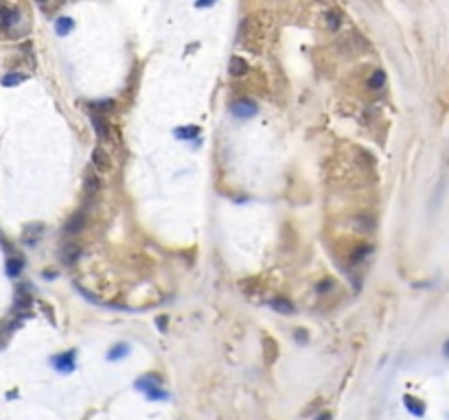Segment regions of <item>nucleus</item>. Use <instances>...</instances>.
I'll return each mask as SVG.
<instances>
[{"instance_id": "f257e3e1", "label": "nucleus", "mask_w": 449, "mask_h": 420, "mask_svg": "<svg viewBox=\"0 0 449 420\" xmlns=\"http://www.w3.org/2000/svg\"><path fill=\"white\" fill-rule=\"evenodd\" d=\"M92 167H95L97 173H110L112 160H110L108 151H105L103 147H97L95 151H92Z\"/></svg>"}, {"instance_id": "f03ea898", "label": "nucleus", "mask_w": 449, "mask_h": 420, "mask_svg": "<svg viewBox=\"0 0 449 420\" xmlns=\"http://www.w3.org/2000/svg\"><path fill=\"white\" fill-rule=\"evenodd\" d=\"M90 123H92V129H95V134H97L99 140H101V142H110L112 134H110L108 121H105L101 114H90Z\"/></svg>"}, {"instance_id": "7ed1b4c3", "label": "nucleus", "mask_w": 449, "mask_h": 420, "mask_svg": "<svg viewBox=\"0 0 449 420\" xmlns=\"http://www.w3.org/2000/svg\"><path fill=\"white\" fill-rule=\"evenodd\" d=\"M256 103L254 101H250V98H241V101H237V103H233V112H235V116H239V118H250V116H254L256 114Z\"/></svg>"}, {"instance_id": "20e7f679", "label": "nucleus", "mask_w": 449, "mask_h": 420, "mask_svg": "<svg viewBox=\"0 0 449 420\" xmlns=\"http://www.w3.org/2000/svg\"><path fill=\"white\" fill-rule=\"evenodd\" d=\"M366 48V39H362L360 35H348L342 44V50L348 52V55H355V52H362Z\"/></svg>"}, {"instance_id": "39448f33", "label": "nucleus", "mask_w": 449, "mask_h": 420, "mask_svg": "<svg viewBox=\"0 0 449 420\" xmlns=\"http://www.w3.org/2000/svg\"><path fill=\"white\" fill-rule=\"evenodd\" d=\"M83 186H85V193H88L90 197H92V195H97V193H99V188H101V180H99V175H97L92 169L85 171V175H83Z\"/></svg>"}, {"instance_id": "423d86ee", "label": "nucleus", "mask_w": 449, "mask_h": 420, "mask_svg": "<svg viewBox=\"0 0 449 420\" xmlns=\"http://www.w3.org/2000/svg\"><path fill=\"white\" fill-rule=\"evenodd\" d=\"M59 256H62V260L66 265H72V262H77V258L81 256V249H79L77 243H66L62 247V252H59Z\"/></svg>"}, {"instance_id": "0eeeda50", "label": "nucleus", "mask_w": 449, "mask_h": 420, "mask_svg": "<svg viewBox=\"0 0 449 420\" xmlns=\"http://www.w3.org/2000/svg\"><path fill=\"white\" fill-rule=\"evenodd\" d=\"M75 352H68V354H59V357H55L53 359V363H55V368L57 370H62V372H70L72 368H75Z\"/></svg>"}, {"instance_id": "6e6552de", "label": "nucleus", "mask_w": 449, "mask_h": 420, "mask_svg": "<svg viewBox=\"0 0 449 420\" xmlns=\"http://www.w3.org/2000/svg\"><path fill=\"white\" fill-rule=\"evenodd\" d=\"M83 226H85V217H83V213H77V215H72L68 219V223H66L64 230L68 234H77V232H81Z\"/></svg>"}, {"instance_id": "1a4fd4ad", "label": "nucleus", "mask_w": 449, "mask_h": 420, "mask_svg": "<svg viewBox=\"0 0 449 420\" xmlns=\"http://www.w3.org/2000/svg\"><path fill=\"white\" fill-rule=\"evenodd\" d=\"M228 70H230V75H233V77H241V75H246V72H248V62H246V59H241V57H233V59H230Z\"/></svg>"}, {"instance_id": "9d476101", "label": "nucleus", "mask_w": 449, "mask_h": 420, "mask_svg": "<svg viewBox=\"0 0 449 420\" xmlns=\"http://www.w3.org/2000/svg\"><path fill=\"white\" fill-rule=\"evenodd\" d=\"M272 308L281 315H292L294 313V304L287 298H274L272 300Z\"/></svg>"}, {"instance_id": "9b49d317", "label": "nucleus", "mask_w": 449, "mask_h": 420, "mask_svg": "<svg viewBox=\"0 0 449 420\" xmlns=\"http://www.w3.org/2000/svg\"><path fill=\"white\" fill-rule=\"evenodd\" d=\"M353 226L357 230H362V232H371V230L375 228V219H373V217H368V215H362V217H357V219L353 221Z\"/></svg>"}, {"instance_id": "f8f14e48", "label": "nucleus", "mask_w": 449, "mask_h": 420, "mask_svg": "<svg viewBox=\"0 0 449 420\" xmlns=\"http://www.w3.org/2000/svg\"><path fill=\"white\" fill-rule=\"evenodd\" d=\"M403 400H406V407H408V409H410V411L414 413V416H423V413H425V405L421 403V400L412 398V396H406Z\"/></svg>"}, {"instance_id": "ddd939ff", "label": "nucleus", "mask_w": 449, "mask_h": 420, "mask_svg": "<svg viewBox=\"0 0 449 420\" xmlns=\"http://www.w3.org/2000/svg\"><path fill=\"white\" fill-rule=\"evenodd\" d=\"M384 83H386L384 70H375L373 77L368 79V88H371V90H381V88H384Z\"/></svg>"}, {"instance_id": "4468645a", "label": "nucleus", "mask_w": 449, "mask_h": 420, "mask_svg": "<svg viewBox=\"0 0 449 420\" xmlns=\"http://www.w3.org/2000/svg\"><path fill=\"white\" fill-rule=\"evenodd\" d=\"M373 252V247L371 245H360L357 249L353 252V256H351V262L353 265H360V262H364L366 260V256Z\"/></svg>"}, {"instance_id": "2eb2a0df", "label": "nucleus", "mask_w": 449, "mask_h": 420, "mask_svg": "<svg viewBox=\"0 0 449 420\" xmlns=\"http://www.w3.org/2000/svg\"><path fill=\"white\" fill-rule=\"evenodd\" d=\"M72 29V20L70 18H66V16H62V18H57V22H55V31L59 33V35H66Z\"/></svg>"}, {"instance_id": "dca6fc26", "label": "nucleus", "mask_w": 449, "mask_h": 420, "mask_svg": "<svg viewBox=\"0 0 449 420\" xmlns=\"http://www.w3.org/2000/svg\"><path fill=\"white\" fill-rule=\"evenodd\" d=\"M340 11H335V9H331L327 13V26H329V31H338L340 29Z\"/></svg>"}, {"instance_id": "f3484780", "label": "nucleus", "mask_w": 449, "mask_h": 420, "mask_svg": "<svg viewBox=\"0 0 449 420\" xmlns=\"http://www.w3.org/2000/svg\"><path fill=\"white\" fill-rule=\"evenodd\" d=\"M127 350H129V346H127V344H118V346L112 348V352L108 354V359H110V361H114V359H118V357H125V354H127Z\"/></svg>"}, {"instance_id": "a211bd4d", "label": "nucleus", "mask_w": 449, "mask_h": 420, "mask_svg": "<svg viewBox=\"0 0 449 420\" xmlns=\"http://www.w3.org/2000/svg\"><path fill=\"white\" fill-rule=\"evenodd\" d=\"M24 81V75H16V72H11V75H5L3 77V85H7V88H11V85H18Z\"/></svg>"}, {"instance_id": "6ab92c4d", "label": "nucleus", "mask_w": 449, "mask_h": 420, "mask_svg": "<svg viewBox=\"0 0 449 420\" xmlns=\"http://www.w3.org/2000/svg\"><path fill=\"white\" fill-rule=\"evenodd\" d=\"M20 269H22V260L20 258H11L9 262H7V272H9V276H18Z\"/></svg>"}, {"instance_id": "aec40b11", "label": "nucleus", "mask_w": 449, "mask_h": 420, "mask_svg": "<svg viewBox=\"0 0 449 420\" xmlns=\"http://www.w3.org/2000/svg\"><path fill=\"white\" fill-rule=\"evenodd\" d=\"M147 396H149V398H154V400H164V398H167V392H162L160 387H156V390H151V392L147 394Z\"/></svg>"}, {"instance_id": "412c9836", "label": "nucleus", "mask_w": 449, "mask_h": 420, "mask_svg": "<svg viewBox=\"0 0 449 420\" xmlns=\"http://www.w3.org/2000/svg\"><path fill=\"white\" fill-rule=\"evenodd\" d=\"M95 105H97V108L101 110V112H110L112 108H114V101H103V103H95Z\"/></svg>"}, {"instance_id": "4be33fe9", "label": "nucleus", "mask_w": 449, "mask_h": 420, "mask_svg": "<svg viewBox=\"0 0 449 420\" xmlns=\"http://www.w3.org/2000/svg\"><path fill=\"white\" fill-rule=\"evenodd\" d=\"M329 289H333V280L331 278H327L325 282H320V285H318V291H329Z\"/></svg>"}, {"instance_id": "5701e85b", "label": "nucleus", "mask_w": 449, "mask_h": 420, "mask_svg": "<svg viewBox=\"0 0 449 420\" xmlns=\"http://www.w3.org/2000/svg\"><path fill=\"white\" fill-rule=\"evenodd\" d=\"M175 134H177V136H195L197 129H177Z\"/></svg>"}, {"instance_id": "b1692460", "label": "nucleus", "mask_w": 449, "mask_h": 420, "mask_svg": "<svg viewBox=\"0 0 449 420\" xmlns=\"http://www.w3.org/2000/svg\"><path fill=\"white\" fill-rule=\"evenodd\" d=\"M296 337H298L300 341H305L307 337H305V331H296Z\"/></svg>"}, {"instance_id": "393cba45", "label": "nucleus", "mask_w": 449, "mask_h": 420, "mask_svg": "<svg viewBox=\"0 0 449 420\" xmlns=\"http://www.w3.org/2000/svg\"><path fill=\"white\" fill-rule=\"evenodd\" d=\"M318 420H331V413H322V416Z\"/></svg>"}, {"instance_id": "a878e982", "label": "nucleus", "mask_w": 449, "mask_h": 420, "mask_svg": "<svg viewBox=\"0 0 449 420\" xmlns=\"http://www.w3.org/2000/svg\"><path fill=\"white\" fill-rule=\"evenodd\" d=\"M164 324H167V320H164V318L158 320V326H160V328H164Z\"/></svg>"}, {"instance_id": "bb28decb", "label": "nucleus", "mask_w": 449, "mask_h": 420, "mask_svg": "<svg viewBox=\"0 0 449 420\" xmlns=\"http://www.w3.org/2000/svg\"><path fill=\"white\" fill-rule=\"evenodd\" d=\"M445 357H449V339H447V344H445Z\"/></svg>"}]
</instances>
